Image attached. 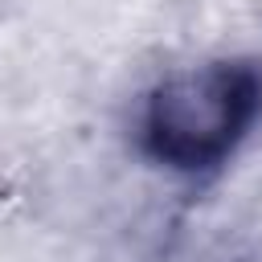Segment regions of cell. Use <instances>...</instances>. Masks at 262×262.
<instances>
[{"mask_svg":"<svg viewBox=\"0 0 262 262\" xmlns=\"http://www.w3.org/2000/svg\"><path fill=\"white\" fill-rule=\"evenodd\" d=\"M254 111L258 74L242 66H209L156 90L147 111V139L156 156L180 168H201L233 147Z\"/></svg>","mask_w":262,"mask_h":262,"instance_id":"cell-1","label":"cell"}]
</instances>
